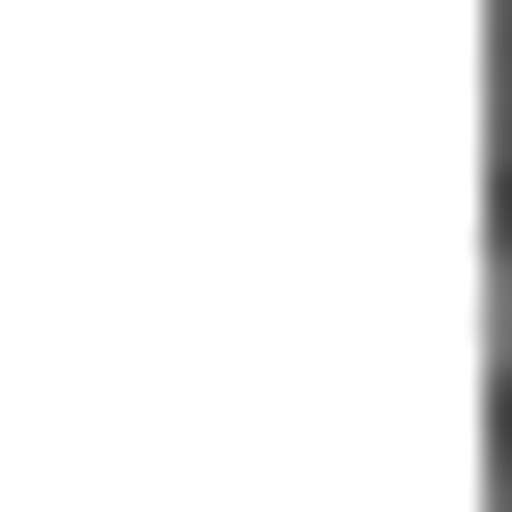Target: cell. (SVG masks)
<instances>
[{"label": "cell", "instance_id": "1", "mask_svg": "<svg viewBox=\"0 0 512 512\" xmlns=\"http://www.w3.org/2000/svg\"><path fill=\"white\" fill-rule=\"evenodd\" d=\"M484 171H512V29H484Z\"/></svg>", "mask_w": 512, "mask_h": 512}, {"label": "cell", "instance_id": "2", "mask_svg": "<svg viewBox=\"0 0 512 512\" xmlns=\"http://www.w3.org/2000/svg\"><path fill=\"white\" fill-rule=\"evenodd\" d=\"M484 370H512V228H484Z\"/></svg>", "mask_w": 512, "mask_h": 512}, {"label": "cell", "instance_id": "3", "mask_svg": "<svg viewBox=\"0 0 512 512\" xmlns=\"http://www.w3.org/2000/svg\"><path fill=\"white\" fill-rule=\"evenodd\" d=\"M484 512H512V484H484Z\"/></svg>", "mask_w": 512, "mask_h": 512}]
</instances>
